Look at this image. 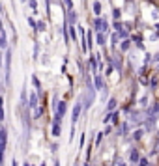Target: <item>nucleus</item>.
I'll list each match as a JSON object with an SVG mask.
<instances>
[{
    "label": "nucleus",
    "mask_w": 159,
    "mask_h": 166,
    "mask_svg": "<svg viewBox=\"0 0 159 166\" xmlns=\"http://www.w3.org/2000/svg\"><path fill=\"white\" fill-rule=\"evenodd\" d=\"M77 13L75 11H70V15H67V21H70V25H75V22H77Z\"/></svg>",
    "instance_id": "9b49d317"
},
{
    "label": "nucleus",
    "mask_w": 159,
    "mask_h": 166,
    "mask_svg": "<svg viewBox=\"0 0 159 166\" xmlns=\"http://www.w3.org/2000/svg\"><path fill=\"white\" fill-rule=\"evenodd\" d=\"M90 65H92V71H97V62H96V56H90Z\"/></svg>",
    "instance_id": "4468645a"
},
{
    "label": "nucleus",
    "mask_w": 159,
    "mask_h": 166,
    "mask_svg": "<svg viewBox=\"0 0 159 166\" xmlns=\"http://www.w3.org/2000/svg\"><path fill=\"white\" fill-rule=\"evenodd\" d=\"M28 106H30V108H36V106H38V93H34V91L30 93V97H28Z\"/></svg>",
    "instance_id": "423d86ee"
},
{
    "label": "nucleus",
    "mask_w": 159,
    "mask_h": 166,
    "mask_svg": "<svg viewBox=\"0 0 159 166\" xmlns=\"http://www.w3.org/2000/svg\"><path fill=\"white\" fill-rule=\"evenodd\" d=\"M107 108H109V110H114V108H116V99H109Z\"/></svg>",
    "instance_id": "2eb2a0df"
},
{
    "label": "nucleus",
    "mask_w": 159,
    "mask_h": 166,
    "mask_svg": "<svg viewBox=\"0 0 159 166\" xmlns=\"http://www.w3.org/2000/svg\"><path fill=\"white\" fill-rule=\"evenodd\" d=\"M112 118H114V112H109V114H107V116L103 118V123H109V122L112 120Z\"/></svg>",
    "instance_id": "f3484780"
},
{
    "label": "nucleus",
    "mask_w": 159,
    "mask_h": 166,
    "mask_svg": "<svg viewBox=\"0 0 159 166\" xmlns=\"http://www.w3.org/2000/svg\"><path fill=\"white\" fill-rule=\"evenodd\" d=\"M34 118H41V108H39V106L34 108Z\"/></svg>",
    "instance_id": "b1692460"
},
{
    "label": "nucleus",
    "mask_w": 159,
    "mask_h": 166,
    "mask_svg": "<svg viewBox=\"0 0 159 166\" xmlns=\"http://www.w3.org/2000/svg\"><path fill=\"white\" fill-rule=\"evenodd\" d=\"M28 4H30V8H32L34 11H38V2H36V0H30Z\"/></svg>",
    "instance_id": "393cba45"
},
{
    "label": "nucleus",
    "mask_w": 159,
    "mask_h": 166,
    "mask_svg": "<svg viewBox=\"0 0 159 166\" xmlns=\"http://www.w3.org/2000/svg\"><path fill=\"white\" fill-rule=\"evenodd\" d=\"M139 166H150V164H148V159H141V160H139Z\"/></svg>",
    "instance_id": "cd10ccee"
},
{
    "label": "nucleus",
    "mask_w": 159,
    "mask_h": 166,
    "mask_svg": "<svg viewBox=\"0 0 159 166\" xmlns=\"http://www.w3.org/2000/svg\"><path fill=\"white\" fill-rule=\"evenodd\" d=\"M54 166H60V162H58V160H56V162H54Z\"/></svg>",
    "instance_id": "c9c22d12"
},
{
    "label": "nucleus",
    "mask_w": 159,
    "mask_h": 166,
    "mask_svg": "<svg viewBox=\"0 0 159 166\" xmlns=\"http://www.w3.org/2000/svg\"><path fill=\"white\" fill-rule=\"evenodd\" d=\"M22 2H26V0H22Z\"/></svg>",
    "instance_id": "ea45409f"
},
{
    "label": "nucleus",
    "mask_w": 159,
    "mask_h": 166,
    "mask_svg": "<svg viewBox=\"0 0 159 166\" xmlns=\"http://www.w3.org/2000/svg\"><path fill=\"white\" fill-rule=\"evenodd\" d=\"M157 86V77H152L150 79V88H155Z\"/></svg>",
    "instance_id": "5701e85b"
},
{
    "label": "nucleus",
    "mask_w": 159,
    "mask_h": 166,
    "mask_svg": "<svg viewBox=\"0 0 159 166\" xmlns=\"http://www.w3.org/2000/svg\"><path fill=\"white\" fill-rule=\"evenodd\" d=\"M118 32V36L122 37V39H127V32H125V28H120V30H116Z\"/></svg>",
    "instance_id": "6ab92c4d"
},
{
    "label": "nucleus",
    "mask_w": 159,
    "mask_h": 166,
    "mask_svg": "<svg viewBox=\"0 0 159 166\" xmlns=\"http://www.w3.org/2000/svg\"><path fill=\"white\" fill-rule=\"evenodd\" d=\"M97 45H105V32H99L97 34V41H96Z\"/></svg>",
    "instance_id": "f8f14e48"
},
{
    "label": "nucleus",
    "mask_w": 159,
    "mask_h": 166,
    "mask_svg": "<svg viewBox=\"0 0 159 166\" xmlns=\"http://www.w3.org/2000/svg\"><path fill=\"white\" fill-rule=\"evenodd\" d=\"M66 110H67V105H66V101H60V105H58V108H56V116H62V118H64Z\"/></svg>",
    "instance_id": "0eeeda50"
},
{
    "label": "nucleus",
    "mask_w": 159,
    "mask_h": 166,
    "mask_svg": "<svg viewBox=\"0 0 159 166\" xmlns=\"http://www.w3.org/2000/svg\"><path fill=\"white\" fill-rule=\"evenodd\" d=\"M84 166H90V164H84Z\"/></svg>",
    "instance_id": "4c0bfd02"
},
{
    "label": "nucleus",
    "mask_w": 159,
    "mask_h": 166,
    "mask_svg": "<svg viewBox=\"0 0 159 166\" xmlns=\"http://www.w3.org/2000/svg\"><path fill=\"white\" fill-rule=\"evenodd\" d=\"M81 110H82V97L79 101H75V106H73V112H71V123L75 125L81 118Z\"/></svg>",
    "instance_id": "f03ea898"
},
{
    "label": "nucleus",
    "mask_w": 159,
    "mask_h": 166,
    "mask_svg": "<svg viewBox=\"0 0 159 166\" xmlns=\"http://www.w3.org/2000/svg\"><path fill=\"white\" fill-rule=\"evenodd\" d=\"M116 166H125V164H124V162H120V164H118V162H116Z\"/></svg>",
    "instance_id": "f704fd0d"
},
{
    "label": "nucleus",
    "mask_w": 159,
    "mask_h": 166,
    "mask_svg": "<svg viewBox=\"0 0 159 166\" xmlns=\"http://www.w3.org/2000/svg\"><path fill=\"white\" fill-rule=\"evenodd\" d=\"M22 166H30V164H28V162H26V164H22Z\"/></svg>",
    "instance_id": "e433bc0d"
},
{
    "label": "nucleus",
    "mask_w": 159,
    "mask_h": 166,
    "mask_svg": "<svg viewBox=\"0 0 159 166\" xmlns=\"http://www.w3.org/2000/svg\"><path fill=\"white\" fill-rule=\"evenodd\" d=\"M0 47L6 51L8 49V34H6V30H2V41H0Z\"/></svg>",
    "instance_id": "1a4fd4ad"
},
{
    "label": "nucleus",
    "mask_w": 159,
    "mask_h": 166,
    "mask_svg": "<svg viewBox=\"0 0 159 166\" xmlns=\"http://www.w3.org/2000/svg\"><path fill=\"white\" fill-rule=\"evenodd\" d=\"M131 122H137V123H141V122H142V118H141V114H139V112H135V114L131 116Z\"/></svg>",
    "instance_id": "ddd939ff"
},
{
    "label": "nucleus",
    "mask_w": 159,
    "mask_h": 166,
    "mask_svg": "<svg viewBox=\"0 0 159 166\" xmlns=\"http://www.w3.org/2000/svg\"><path fill=\"white\" fill-rule=\"evenodd\" d=\"M2 151H4V155L8 151V129L6 127H2Z\"/></svg>",
    "instance_id": "20e7f679"
},
{
    "label": "nucleus",
    "mask_w": 159,
    "mask_h": 166,
    "mask_svg": "<svg viewBox=\"0 0 159 166\" xmlns=\"http://www.w3.org/2000/svg\"><path fill=\"white\" fill-rule=\"evenodd\" d=\"M94 26H96V30H97V32H105V34H107V30H109L107 21H105V19H101V17H97V19L94 21Z\"/></svg>",
    "instance_id": "7ed1b4c3"
},
{
    "label": "nucleus",
    "mask_w": 159,
    "mask_h": 166,
    "mask_svg": "<svg viewBox=\"0 0 159 166\" xmlns=\"http://www.w3.org/2000/svg\"><path fill=\"white\" fill-rule=\"evenodd\" d=\"M112 15H114V19H118V17H120V10H114V13H112Z\"/></svg>",
    "instance_id": "2f4dec72"
},
{
    "label": "nucleus",
    "mask_w": 159,
    "mask_h": 166,
    "mask_svg": "<svg viewBox=\"0 0 159 166\" xmlns=\"http://www.w3.org/2000/svg\"><path fill=\"white\" fill-rule=\"evenodd\" d=\"M94 84H96V88H97V90H103V88H105V86H103V77H101V75H96Z\"/></svg>",
    "instance_id": "9d476101"
},
{
    "label": "nucleus",
    "mask_w": 159,
    "mask_h": 166,
    "mask_svg": "<svg viewBox=\"0 0 159 166\" xmlns=\"http://www.w3.org/2000/svg\"><path fill=\"white\" fill-rule=\"evenodd\" d=\"M101 138H103V133H99V134H97V138H96V144H97V146H99V142H101Z\"/></svg>",
    "instance_id": "7c9ffc66"
},
{
    "label": "nucleus",
    "mask_w": 159,
    "mask_h": 166,
    "mask_svg": "<svg viewBox=\"0 0 159 166\" xmlns=\"http://www.w3.org/2000/svg\"><path fill=\"white\" fill-rule=\"evenodd\" d=\"M141 136H142V131H137V133H133V138H135V140H141Z\"/></svg>",
    "instance_id": "bb28decb"
},
{
    "label": "nucleus",
    "mask_w": 159,
    "mask_h": 166,
    "mask_svg": "<svg viewBox=\"0 0 159 166\" xmlns=\"http://www.w3.org/2000/svg\"><path fill=\"white\" fill-rule=\"evenodd\" d=\"M129 160H131L133 164L141 160V155H139V151H137V149H131V153H129Z\"/></svg>",
    "instance_id": "6e6552de"
},
{
    "label": "nucleus",
    "mask_w": 159,
    "mask_h": 166,
    "mask_svg": "<svg viewBox=\"0 0 159 166\" xmlns=\"http://www.w3.org/2000/svg\"><path fill=\"white\" fill-rule=\"evenodd\" d=\"M94 13H96V15L101 13V4H99V2H94Z\"/></svg>",
    "instance_id": "a211bd4d"
},
{
    "label": "nucleus",
    "mask_w": 159,
    "mask_h": 166,
    "mask_svg": "<svg viewBox=\"0 0 159 166\" xmlns=\"http://www.w3.org/2000/svg\"><path fill=\"white\" fill-rule=\"evenodd\" d=\"M38 32H45V22H43V21L38 22Z\"/></svg>",
    "instance_id": "4be33fe9"
},
{
    "label": "nucleus",
    "mask_w": 159,
    "mask_h": 166,
    "mask_svg": "<svg viewBox=\"0 0 159 166\" xmlns=\"http://www.w3.org/2000/svg\"><path fill=\"white\" fill-rule=\"evenodd\" d=\"M129 45H131V43H129V41L125 39V41L122 43V51H127V49H129Z\"/></svg>",
    "instance_id": "a878e982"
},
{
    "label": "nucleus",
    "mask_w": 159,
    "mask_h": 166,
    "mask_svg": "<svg viewBox=\"0 0 159 166\" xmlns=\"http://www.w3.org/2000/svg\"><path fill=\"white\" fill-rule=\"evenodd\" d=\"M120 28H124V25H122V22H118V21H116V22H114V30H120Z\"/></svg>",
    "instance_id": "c85d7f7f"
},
{
    "label": "nucleus",
    "mask_w": 159,
    "mask_h": 166,
    "mask_svg": "<svg viewBox=\"0 0 159 166\" xmlns=\"http://www.w3.org/2000/svg\"><path fill=\"white\" fill-rule=\"evenodd\" d=\"M53 136H60L62 133V122H53Z\"/></svg>",
    "instance_id": "39448f33"
},
{
    "label": "nucleus",
    "mask_w": 159,
    "mask_h": 166,
    "mask_svg": "<svg viewBox=\"0 0 159 166\" xmlns=\"http://www.w3.org/2000/svg\"><path fill=\"white\" fill-rule=\"evenodd\" d=\"M11 166H19V162H17V160H13V164H11Z\"/></svg>",
    "instance_id": "72a5a7b5"
},
{
    "label": "nucleus",
    "mask_w": 159,
    "mask_h": 166,
    "mask_svg": "<svg viewBox=\"0 0 159 166\" xmlns=\"http://www.w3.org/2000/svg\"><path fill=\"white\" fill-rule=\"evenodd\" d=\"M66 6L71 10V8H73V0H66Z\"/></svg>",
    "instance_id": "c756f323"
},
{
    "label": "nucleus",
    "mask_w": 159,
    "mask_h": 166,
    "mask_svg": "<svg viewBox=\"0 0 159 166\" xmlns=\"http://www.w3.org/2000/svg\"><path fill=\"white\" fill-rule=\"evenodd\" d=\"M32 82H34V86H36L38 90L41 88V84H39V80H38V77H36V75H32Z\"/></svg>",
    "instance_id": "412c9836"
},
{
    "label": "nucleus",
    "mask_w": 159,
    "mask_h": 166,
    "mask_svg": "<svg viewBox=\"0 0 159 166\" xmlns=\"http://www.w3.org/2000/svg\"><path fill=\"white\" fill-rule=\"evenodd\" d=\"M75 166H79V164H77V162H75Z\"/></svg>",
    "instance_id": "58836bf2"
},
{
    "label": "nucleus",
    "mask_w": 159,
    "mask_h": 166,
    "mask_svg": "<svg viewBox=\"0 0 159 166\" xmlns=\"http://www.w3.org/2000/svg\"><path fill=\"white\" fill-rule=\"evenodd\" d=\"M28 26H30V28H34V30H38V22H36L32 17H28Z\"/></svg>",
    "instance_id": "dca6fc26"
},
{
    "label": "nucleus",
    "mask_w": 159,
    "mask_h": 166,
    "mask_svg": "<svg viewBox=\"0 0 159 166\" xmlns=\"http://www.w3.org/2000/svg\"><path fill=\"white\" fill-rule=\"evenodd\" d=\"M70 36H71V39H73V41H77V32H75V28H73V26H70Z\"/></svg>",
    "instance_id": "aec40b11"
},
{
    "label": "nucleus",
    "mask_w": 159,
    "mask_h": 166,
    "mask_svg": "<svg viewBox=\"0 0 159 166\" xmlns=\"http://www.w3.org/2000/svg\"><path fill=\"white\" fill-rule=\"evenodd\" d=\"M141 105H148V97H142L141 99Z\"/></svg>",
    "instance_id": "473e14b6"
},
{
    "label": "nucleus",
    "mask_w": 159,
    "mask_h": 166,
    "mask_svg": "<svg viewBox=\"0 0 159 166\" xmlns=\"http://www.w3.org/2000/svg\"><path fill=\"white\" fill-rule=\"evenodd\" d=\"M88 93H86V101H84V108H90V105L94 103V99H96V84H92V80L88 79Z\"/></svg>",
    "instance_id": "f257e3e1"
}]
</instances>
